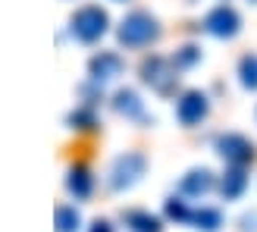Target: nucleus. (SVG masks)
Instances as JSON below:
<instances>
[{"label":"nucleus","mask_w":257,"mask_h":232,"mask_svg":"<svg viewBox=\"0 0 257 232\" xmlns=\"http://www.w3.org/2000/svg\"><path fill=\"white\" fill-rule=\"evenodd\" d=\"M157 38H160V25L145 10L128 13L119 25V44H125V47H145L151 41H157Z\"/></svg>","instance_id":"f257e3e1"},{"label":"nucleus","mask_w":257,"mask_h":232,"mask_svg":"<svg viewBox=\"0 0 257 232\" xmlns=\"http://www.w3.org/2000/svg\"><path fill=\"white\" fill-rule=\"evenodd\" d=\"M107 25H110L107 13L100 10V7H94V4H88V7H82V10H75V13H72V19H69L72 35L79 38V41H85V44H94L97 38L107 32Z\"/></svg>","instance_id":"f03ea898"},{"label":"nucleus","mask_w":257,"mask_h":232,"mask_svg":"<svg viewBox=\"0 0 257 232\" xmlns=\"http://www.w3.org/2000/svg\"><path fill=\"white\" fill-rule=\"evenodd\" d=\"M179 66L166 57H148L141 63V79L145 85H151L157 94H173L176 91V82H179Z\"/></svg>","instance_id":"7ed1b4c3"},{"label":"nucleus","mask_w":257,"mask_h":232,"mask_svg":"<svg viewBox=\"0 0 257 232\" xmlns=\"http://www.w3.org/2000/svg\"><path fill=\"white\" fill-rule=\"evenodd\" d=\"M145 166H148V157L145 154H138V151H125L119 154L116 160H113L110 166V188H128V185H135L141 176H145Z\"/></svg>","instance_id":"20e7f679"},{"label":"nucleus","mask_w":257,"mask_h":232,"mask_svg":"<svg viewBox=\"0 0 257 232\" xmlns=\"http://www.w3.org/2000/svg\"><path fill=\"white\" fill-rule=\"evenodd\" d=\"M216 154H220L223 160L235 163V166H245V163L254 160V145L238 132H226V135L216 138Z\"/></svg>","instance_id":"39448f33"},{"label":"nucleus","mask_w":257,"mask_h":232,"mask_svg":"<svg viewBox=\"0 0 257 232\" xmlns=\"http://www.w3.org/2000/svg\"><path fill=\"white\" fill-rule=\"evenodd\" d=\"M204 29H207L210 35H216V38H232V35H238V29H241V19H238V13H235L232 7L220 4V7H213V10L207 13Z\"/></svg>","instance_id":"423d86ee"},{"label":"nucleus","mask_w":257,"mask_h":232,"mask_svg":"<svg viewBox=\"0 0 257 232\" xmlns=\"http://www.w3.org/2000/svg\"><path fill=\"white\" fill-rule=\"evenodd\" d=\"M207 110H210L207 94H201V91H185L176 100V116H179L182 126H198L204 116H207Z\"/></svg>","instance_id":"0eeeda50"},{"label":"nucleus","mask_w":257,"mask_h":232,"mask_svg":"<svg viewBox=\"0 0 257 232\" xmlns=\"http://www.w3.org/2000/svg\"><path fill=\"white\" fill-rule=\"evenodd\" d=\"M88 72H91L94 82H107V79H116L122 72V57L113 54V50H100L97 57H91L88 63Z\"/></svg>","instance_id":"6e6552de"},{"label":"nucleus","mask_w":257,"mask_h":232,"mask_svg":"<svg viewBox=\"0 0 257 232\" xmlns=\"http://www.w3.org/2000/svg\"><path fill=\"white\" fill-rule=\"evenodd\" d=\"M213 188V173L210 170H191L182 176V182H179V191L188 198H201L207 195V191Z\"/></svg>","instance_id":"1a4fd4ad"},{"label":"nucleus","mask_w":257,"mask_h":232,"mask_svg":"<svg viewBox=\"0 0 257 232\" xmlns=\"http://www.w3.org/2000/svg\"><path fill=\"white\" fill-rule=\"evenodd\" d=\"M122 220H125V226L132 229V232H163L160 216H154L148 210H125Z\"/></svg>","instance_id":"9d476101"},{"label":"nucleus","mask_w":257,"mask_h":232,"mask_svg":"<svg viewBox=\"0 0 257 232\" xmlns=\"http://www.w3.org/2000/svg\"><path fill=\"white\" fill-rule=\"evenodd\" d=\"M245 185H248V176H245V166H232L226 176H223V182H220V188H223V198L226 201H235L241 191H245Z\"/></svg>","instance_id":"9b49d317"},{"label":"nucleus","mask_w":257,"mask_h":232,"mask_svg":"<svg viewBox=\"0 0 257 232\" xmlns=\"http://www.w3.org/2000/svg\"><path fill=\"white\" fill-rule=\"evenodd\" d=\"M66 188L75 198H88L91 195V173H88L85 166H72L69 176H66Z\"/></svg>","instance_id":"f8f14e48"},{"label":"nucleus","mask_w":257,"mask_h":232,"mask_svg":"<svg viewBox=\"0 0 257 232\" xmlns=\"http://www.w3.org/2000/svg\"><path fill=\"white\" fill-rule=\"evenodd\" d=\"M113 107H116L122 116H128V120L141 116V100H138V94L132 91V88H122V91H116V97H113Z\"/></svg>","instance_id":"ddd939ff"},{"label":"nucleus","mask_w":257,"mask_h":232,"mask_svg":"<svg viewBox=\"0 0 257 232\" xmlns=\"http://www.w3.org/2000/svg\"><path fill=\"white\" fill-rule=\"evenodd\" d=\"M82 226V216L75 210V204H60L57 207V232H75Z\"/></svg>","instance_id":"4468645a"},{"label":"nucleus","mask_w":257,"mask_h":232,"mask_svg":"<svg viewBox=\"0 0 257 232\" xmlns=\"http://www.w3.org/2000/svg\"><path fill=\"white\" fill-rule=\"evenodd\" d=\"M191 223H195L198 229H204V232H216L223 226V213L213 210V207H201V210L191 213Z\"/></svg>","instance_id":"2eb2a0df"},{"label":"nucleus","mask_w":257,"mask_h":232,"mask_svg":"<svg viewBox=\"0 0 257 232\" xmlns=\"http://www.w3.org/2000/svg\"><path fill=\"white\" fill-rule=\"evenodd\" d=\"M238 75H241V85H245L248 91H257V57H254V54L241 57V63H238Z\"/></svg>","instance_id":"dca6fc26"},{"label":"nucleus","mask_w":257,"mask_h":232,"mask_svg":"<svg viewBox=\"0 0 257 232\" xmlns=\"http://www.w3.org/2000/svg\"><path fill=\"white\" fill-rule=\"evenodd\" d=\"M166 216L176 223H191V210H188V204L182 198H170L166 201Z\"/></svg>","instance_id":"f3484780"},{"label":"nucleus","mask_w":257,"mask_h":232,"mask_svg":"<svg viewBox=\"0 0 257 232\" xmlns=\"http://www.w3.org/2000/svg\"><path fill=\"white\" fill-rule=\"evenodd\" d=\"M69 126H72V129H94V126H97L94 110H91V107H79L75 113H69Z\"/></svg>","instance_id":"a211bd4d"},{"label":"nucleus","mask_w":257,"mask_h":232,"mask_svg":"<svg viewBox=\"0 0 257 232\" xmlns=\"http://www.w3.org/2000/svg\"><path fill=\"white\" fill-rule=\"evenodd\" d=\"M198 57H201L198 47H182V54H176L173 63H176V66H191V63H198Z\"/></svg>","instance_id":"6ab92c4d"},{"label":"nucleus","mask_w":257,"mask_h":232,"mask_svg":"<svg viewBox=\"0 0 257 232\" xmlns=\"http://www.w3.org/2000/svg\"><path fill=\"white\" fill-rule=\"evenodd\" d=\"M91 232H113V226H110L107 220H94V223H91Z\"/></svg>","instance_id":"aec40b11"}]
</instances>
